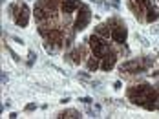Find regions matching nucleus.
Masks as SVG:
<instances>
[{
  "mask_svg": "<svg viewBox=\"0 0 159 119\" xmlns=\"http://www.w3.org/2000/svg\"><path fill=\"white\" fill-rule=\"evenodd\" d=\"M115 59H117V55L110 50L102 59H101V68L104 70V71H110V70L113 68V64H115Z\"/></svg>",
  "mask_w": 159,
  "mask_h": 119,
  "instance_id": "39448f33",
  "label": "nucleus"
},
{
  "mask_svg": "<svg viewBox=\"0 0 159 119\" xmlns=\"http://www.w3.org/2000/svg\"><path fill=\"white\" fill-rule=\"evenodd\" d=\"M28 20H30V9H28V6H20L18 9H16V15H15V22L18 26H26L28 24Z\"/></svg>",
  "mask_w": 159,
  "mask_h": 119,
  "instance_id": "20e7f679",
  "label": "nucleus"
},
{
  "mask_svg": "<svg viewBox=\"0 0 159 119\" xmlns=\"http://www.w3.org/2000/svg\"><path fill=\"white\" fill-rule=\"evenodd\" d=\"M95 33L99 35V37H102V39H111V26H110V22L97 26V28H95Z\"/></svg>",
  "mask_w": 159,
  "mask_h": 119,
  "instance_id": "0eeeda50",
  "label": "nucleus"
},
{
  "mask_svg": "<svg viewBox=\"0 0 159 119\" xmlns=\"http://www.w3.org/2000/svg\"><path fill=\"white\" fill-rule=\"evenodd\" d=\"M110 26H111V39L117 42V44H123L126 40V28L123 24H117L115 20H110Z\"/></svg>",
  "mask_w": 159,
  "mask_h": 119,
  "instance_id": "f03ea898",
  "label": "nucleus"
},
{
  "mask_svg": "<svg viewBox=\"0 0 159 119\" xmlns=\"http://www.w3.org/2000/svg\"><path fill=\"white\" fill-rule=\"evenodd\" d=\"M59 117H80V114L75 110H66L62 114H59Z\"/></svg>",
  "mask_w": 159,
  "mask_h": 119,
  "instance_id": "f8f14e48",
  "label": "nucleus"
},
{
  "mask_svg": "<svg viewBox=\"0 0 159 119\" xmlns=\"http://www.w3.org/2000/svg\"><path fill=\"white\" fill-rule=\"evenodd\" d=\"M90 18H92L90 9L86 6H80V13H79V17H77V20H75V31H82L86 28V24L90 22Z\"/></svg>",
  "mask_w": 159,
  "mask_h": 119,
  "instance_id": "7ed1b4c3",
  "label": "nucleus"
},
{
  "mask_svg": "<svg viewBox=\"0 0 159 119\" xmlns=\"http://www.w3.org/2000/svg\"><path fill=\"white\" fill-rule=\"evenodd\" d=\"M99 66H101V59L95 57V55H92V57H90V61H88V70H90V71H95Z\"/></svg>",
  "mask_w": 159,
  "mask_h": 119,
  "instance_id": "9b49d317",
  "label": "nucleus"
},
{
  "mask_svg": "<svg viewBox=\"0 0 159 119\" xmlns=\"http://www.w3.org/2000/svg\"><path fill=\"white\" fill-rule=\"evenodd\" d=\"M128 97L132 99V103L141 104L144 108L152 110L154 108V101L159 99V92L148 85H139V86H134V88L128 90Z\"/></svg>",
  "mask_w": 159,
  "mask_h": 119,
  "instance_id": "f257e3e1",
  "label": "nucleus"
},
{
  "mask_svg": "<svg viewBox=\"0 0 159 119\" xmlns=\"http://www.w3.org/2000/svg\"><path fill=\"white\" fill-rule=\"evenodd\" d=\"M159 18V11H157V7L152 4V6H148L146 7V22H156Z\"/></svg>",
  "mask_w": 159,
  "mask_h": 119,
  "instance_id": "1a4fd4ad",
  "label": "nucleus"
},
{
  "mask_svg": "<svg viewBox=\"0 0 159 119\" xmlns=\"http://www.w3.org/2000/svg\"><path fill=\"white\" fill-rule=\"evenodd\" d=\"M128 4H130V9L134 11V15L141 20V18H143V11H146L144 4L141 0H128Z\"/></svg>",
  "mask_w": 159,
  "mask_h": 119,
  "instance_id": "423d86ee",
  "label": "nucleus"
},
{
  "mask_svg": "<svg viewBox=\"0 0 159 119\" xmlns=\"http://www.w3.org/2000/svg\"><path fill=\"white\" fill-rule=\"evenodd\" d=\"M82 53H84V48H77V50H73L68 57H70V61L73 62V64H79L80 61H82Z\"/></svg>",
  "mask_w": 159,
  "mask_h": 119,
  "instance_id": "9d476101",
  "label": "nucleus"
},
{
  "mask_svg": "<svg viewBox=\"0 0 159 119\" xmlns=\"http://www.w3.org/2000/svg\"><path fill=\"white\" fill-rule=\"evenodd\" d=\"M77 7H80V2H79V0H62L64 13H73Z\"/></svg>",
  "mask_w": 159,
  "mask_h": 119,
  "instance_id": "6e6552de",
  "label": "nucleus"
}]
</instances>
